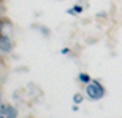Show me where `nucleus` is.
I'll return each instance as SVG.
<instances>
[{"mask_svg":"<svg viewBox=\"0 0 122 118\" xmlns=\"http://www.w3.org/2000/svg\"><path fill=\"white\" fill-rule=\"evenodd\" d=\"M86 93L91 100H100L105 96V88L102 86V83L98 80H92V83H87Z\"/></svg>","mask_w":122,"mask_h":118,"instance_id":"nucleus-1","label":"nucleus"},{"mask_svg":"<svg viewBox=\"0 0 122 118\" xmlns=\"http://www.w3.org/2000/svg\"><path fill=\"white\" fill-rule=\"evenodd\" d=\"M11 50H13V43L10 40V37L2 35L0 37V51L2 53H11Z\"/></svg>","mask_w":122,"mask_h":118,"instance_id":"nucleus-2","label":"nucleus"},{"mask_svg":"<svg viewBox=\"0 0 122 118\" xmlns=\"http://www.w3.org/2000/svg\"><path fill=\"white\" fill-rule=\"evenodd\" d=\"M0 112L6 118H16L18 117V110L14 109L13 105H2V107H0Z\"/></svg>","mask_w":122,"mask_h":118,"instance_id":"nucleus-3","label":"nucleus"},{"mask_svg":"<svg viewBox=\"0 0 122 118\" xmlns=\"http://www.w3.org/2000/svg\"><path fill=\"white\" fill-rule=\"evenodd\" d=\"M67 13H68V14H76V13L79 14V13H82V6H81V5H75L73 8H70V10H68Z\"/></svg>","mask_w":122,"mask_h":118,"instance_id":"nucleus-4","label":"nucleus"},{"mask_svg":"<svg viewBox=\"0 0 122 118\" xmlns=\"http://www.w3.org/2000/svg\"><path fill=\"white\" fill-rule=\"evenodd\" d=\"M78 78H79V82H81V83H91L92 82V78L89 77L87 73H84V72L79 73V77H78Z\"/></svg>","mask_w":122,"mask_h":118,"instance_id":"nucleus-5","label":"nucleus"},{"mask_svg":"<svg viewBox=\"0 0 122 118\" xmlns=\"http://www.w3.org/2000/svg\"><path fill=\"white\" fill-rule=\"evenodd\" d=\"M73 102H75V104H81L82 102V96L79 94V93H76V94L73 96Z\"/></svg>","mask_w":122,"mask_h":118,"instance_id":"nucleus-6","label":"nucleus"},{"mask_svg":"<svg viewBox=\"0 0 122 118\" xmlns=\"http://www.w3.org/2000/svg\"><path fill=\"white\" fill-rule=\"evenodd\" d=\"M60 53H62V54H70V48H62Z\"/></svg>","mask_w":122,"mask_h":118,"instance_id":"nucleus-7","label":"nucleus"},{"mask_svg":"<svg viewBox=\"0 0 122 118\" xmlns=\"http://www.w3.org/2000/svg\"><path fill=\"white\" fill-rule=\"evenodd\" d=\"M2 29H3V24H0V37H2Z\"/></svg>","mask_w":122,"mask_h":118,"instance_id":"nucleus-8","label":"nucleus"},{"mask_svg":"<svg viewBox=\"0 0 122 118\" xmlns=\"http://www.w3.org/2000/svg\"><path fill=\"white\" fill-rule=\"evenodd\" d=\"M0 118H6V117H5V115H2V117H0Z\"/></svg>","mask_w":122,"mask_h":118,"instance_id":"nucleus-9","label":"nucleus"}]
</instances>
